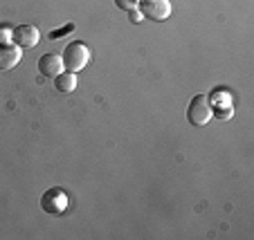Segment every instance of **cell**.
<instances>
[{
    "label": "cell",
    "instance_id": "1",
    "mask_svg": "<svg viewBox=\"0 0 254 240\" xmlns=\"http://www.w3.org/2000/svg\"><path fill=\"white\" fill-rule=\"evenodd\" d=\"M61 58H63V67H65L67 72L77 74L88 65V61H90V52H88V48L83 43L74 41V43H70L65 49H63Z\"/></svg>",
    "mask_w": 254,
    "mask_h": 240
},
{
    "label": "cell",
    "instance_id": "2",
    "mask_svg": "<svg viewBox=\"0 0 254 240\" xmlns=\"http://www.w3.org/2000/svg\"><path fill=\"white\" fill-rule=\"evenodd\" d=\"M211 103H209V96L207 95H196L191 101H189V108H187V119L191 126H196V128H200V126H207L209 124V119L214 115H211Z\"/></svg>",
    "mask_w": 254,
    "mask_h": 240
},
{
    "label": "cell",
    "instance_id": "3",
    "mask_svg": "<svg viewBox=\"0 0 254 240\" xmlns=\"http://www.w3.org/2000/svg\"><path fill=\"white\" fill-rule=\"evenodd\" d=\"M137 9L144 18L162 23V20H167L171 16V2L169 0H139Z\"/></svg>",
    "mask_w": 254,
    "mask_h": 240
},
{
    "label": "cell",
    "instance_id": "4",
    "mask_svg": "<svg viewBox=\"0 0 254 240\" xmlns=\"http://www.w3.org/2000/svg\"><path fill=\"white\" fill-rule=\"evenodd\" d=\"M41 209L50 216H61L67 209V195L63 189H48V191L41 195Z\"/></svg>",
    "mask_w": 254,
    "mask_h": 240
},
{
    "label": "cell",
    "instance_id": "5",
    "mask_svg": "<svg viewBox=\"0 0 254 240\" xmlns=\"http://www.w3.org/2000/svg\"><path fill=\"white\" fill-rule=\"evenodd\" d=\"M41 39V32L34 25H20V27L11 29V41L16 43V48H34Z\"/></svg>",
    "mask_w": 254,
    "mask_h": 240
},
{
    "label": "cell",
    "instance_id": "6",
    "mask_svg": "<svg viewBox=\"0 0 254 240\" xmlns=\"http://www.w3.org/2000/svg\"><path fill=\"white\" fill-rule=\"evenodd\" d=\"M39 72L43 77H57L63 72V58L59 54H43L39 58Z\"/></svg>",
    "mask_w": 254,
    "mask_h": 240
},
{
    "label": "cell",
    "instance_id": "7",
    "mask_svg": "<svg viewBox=\"0 0 254 240\" xmlns=\"http://www.w3.org/2000/svg\"><path fill=\"white\" fill-rule=\"evenodd\" d=\"M20 48H14V45H0V70L7 72V70H14L20 63Z\"/></svg>",
    "mask_w": 254,
    "mask_h": 240
},
{
    "label": "cell",
    "instance_id": "8",
    "mask_svg": "<svg viewBox=\"0 0 254 240\" xmlns=\"http://www.w3.org/2000/svg\"><path fill=\"white\" fill-rule=\"evenodd\" d=\"M54 88H57L61 95H70V92L77 90V74L74 72H61L54 77Z\"/></svg>",
    "mask_w": 254,
    "mask_h": 240
},
{
    "label": "cell",
    "instance_id": "9",
    "mask_svg": "<svg viewBox=\"0 0 254 240\" xmlns=\"http://www.w3.org/2000/svg\"><path fill=\"white\" fill-rule=\"evenodd\" d=\"M70 32H74V25H72V23H70V25H65V27H61V29H52L48 39H52V41L63 39V36H65V34H70Z\"/></svg>",
    "mask_w": 254,
    "mask_h": 240
},
{
    "label": "cell",
    "instance_id": "10",
    "mask_svg": "<svg viewBox=\"0 0 254 240\" xmlns=\"http://www.w3.org/2000/svg\"><path fill=\"white\" fill-rule=\"evenodd\" d=\"M137 2H139V0H115V5L120 7L122 11H133V9H137Z\"/></svg>",
    "mask_w": 254,
    "mask_h": 240
},
{
    "label": "cell",
    "instance_id": "11",
    "mask_svg": "<svg viewBox=\"0 0 254 240\" xmlns=\"http://www.w3.org/2000/svg\"><path fill=\"white\" fill-rule=\"evenodd\" d=\"M211 115H216L218 119H230V117H232V108H230V106L216 108V110H211Z\"/></svg>",
    "mask_w": 254,
    "mask_h": 240
},
{
    "label": "cell",
    "instance_id": "12",
    "mask_svg": "<svg viewBox=\"0 0 254 240\" xmlns=\"http://www.w3.org/2000/svg\"><path fill=\"white\" fill-rule=\"evenodd\" d=\"M11 41V29L5 27V25H0V45H7Z\"/></svg>",
    "mask_w": 254,
    "mask_h": 240
},
{
    "label": "cell",
    "instance_id": "13",
    "mask_svg": "<svg viewBox=\"0 0 254 240\" xmlns=\"http://www.w3.org/2000/svg\"><path fill=\"white\" fill-rule=\"evenodd\" d=\"M142 18H144V16L139 14V9H133V11H130V20H133V23H139Z\"/></svg>",
    "mask_w": 254,
    "mask_h": 240
}]
</instances>
